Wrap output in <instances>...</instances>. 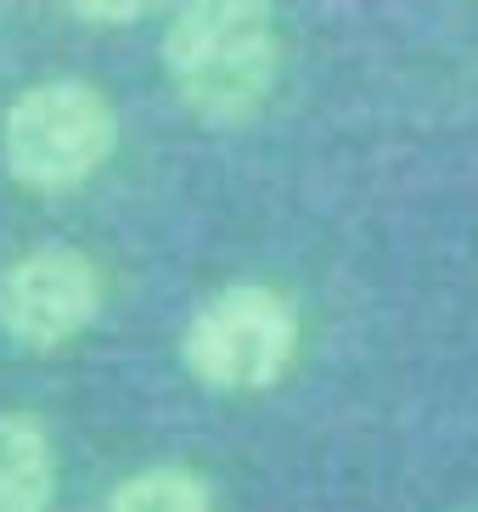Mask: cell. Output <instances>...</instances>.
<instances>
[{"instance_id": "obj_2", "label": "cell", "mask_w": 478, "mask_h": 512, "mask_svg": "<svg viewBox=\"0 0 478 512\" xmlns=\"http://www.w3.org/2000/svg\"><path fill=\"white\" fill-rule=\"evenodd\" d=\"M119 147V113L90 79H40L0 113V164L23 192L62 197Z\"/></svg>"}, {"instance_id": "obj_4", "label": "cell", "mask_w": 478, "mask_h": 512, "mask_svg": "<svg viewBox=\"0 0 478 512\" xmlns=\"http://www.w3.org/2000/svg\"><path fill=\"white\" fill-rule=\"evenodd\" d=\"M102 304L107 287L96 259L85 248H68V242L29 248L0 271V332L34 355L74 344L79 332L96 327Z\"/></svg>"}, {"instance_id": "obj_7", "label": "cell", "mask_w": 478, "mask_h": 512, "mask_svg": "<svg viewBox=\"0 0 478 512\" xmlns=\"http://www.w3.org/2000/svg\"><path fill=\"white\" fill-rule=\"evenodd\" d=\"M147 12H152L147 0H74V6H68V17H79L90 29H130V23H141Z\"/></svg>"}, {"instance_id": "obj_6", "label": "cell", "mask_w": 478, "mask_h": 512, "mask_svg": "<svg viewBox=\"0 0 478 512\" xmlns=\"http://www.w3.org/2000/svg\"><path fill=\"white\" fill-rule=\"evenodd\" d=\"M107 512H214V484L192 467L158 462L113 484Z\"/></svg>"}, {"instance_id": "obj_3", "label": "cell", "mask_w": 478, "mask_h": 512, "mask_svg": "<svg viewBox=\"0 0 478 512\" xmlns=\"http://www.w3.org/2000/svg\"><path fill=\"white\" fill-rule=\"evenodd\" d=\"M299 355V310L265 282H231L180 327V366L220 394L276 389Z\"/></svg>"}, {"instance_id": "obj_1", "label": "cell", "mask_w": 478, "mask_h": 512, "mask_svg": "<svg viewBox=\"0 0 478 512\" xmlns=\"http://www.w3.org/2000/svg\"><path fill=\"white\" fill-rule=\"evenodd\" d=\"M180 107L209 130H242L265 113L282 74V29L265 0H186L158 40Z\"/></svg>"}, {"instance_id": "obj_5", "label": "cell", "mask_w": 478, "mask_h": 512, "mask_svg": "<svg viewBox=\"0 0 478 512\" xmlns=\"http://www.w3.org/2000/svg\"><path fill=\"white\" fill-rule=\"evenodd\" d=\"M57 507V439L34 411H0V512Z\"/></svg>"}]
</instances>
